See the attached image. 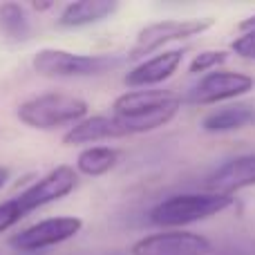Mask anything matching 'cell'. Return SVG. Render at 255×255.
<instances>
[{"instance_id":"cell-1","label":"cell","mask_w":255,"mask_h":255,"mask_svg":"<svg viewBox=\"0 0 255 255\" xmlns=\"http://www.w3.org/2000/svg\"><path fill=\"white\" fill-rule=\"evenodd\" d=\"M181 108L179 94L168 90H130L115 99L112 115L121 119L130 134L159 130L170 124Z\"/></svg>"},{"instance_id":"cell-2","label":"cell","mask_w":255,"mask_h":255,"mask_svg":"<svg viewBox=\"0 0 255 255\" xmlns=\"http://www.w3.org/2000/svg\"><path fill=\"white\" fill-rule=\"evenodd\" d=\"M235 204L233 197L217 193H179L161 199L150 211V222L161 229H179L195 222H204L229 211Z\"/></svg>"},{"instance_id":"cell-3","label":"cell","mask_w":255,"mask_h":255,"mask_svg":"<svg viewBox=\"0 0 255 255\" xmlns=\"http://www.w3.org/2000/svg\"><path fill=\"white\" fill-rule=\"evenodd\" d=\"M88 101L67 92H47L31 97L18 106V119L31 130H58L63 126H76L88 117Z\"/></svg>"},{"instance_id":"cell-4","label":"cell","mask_w":255,"mask_h":255,"mask_svg":"<svg viewBox=\"0 0 255 255\" xmlns=\"http://www.w3.org/2000/svg\"><path fill=\"white\" fill-rule=\"evenodd\" d=\"M119 65H121L119 56H110V54H76L56 47H43L31 58L34 72L40 76H47V79L101 76Z\"/></svg>"},{"instance_id":"cell-5","label":"cell","mask_w":255,"mask_h":255,"mask_svg":"<svg viewBox=\"0 0 255 255\" xmlns=\"http://www.w3.org/2000/svg\"><path fill=\"white\" fill-rule=\"evenodd\" d=\"M83 229V220L74 215H58L47 217L36 224L22 229L9 240V247H13L18 253H40L49 247L63 244L67 240L76 238Z\"/></svg>"},{"instance_id":"cell-6","label":"cell","mask_w":255,"mask_h":255,"mask_svg":"<svg viewBox=\"0 0 255 255\" xmlns=\"http://www.w3.org/2000/svg\"><path fill=\"white\" fill-rule=\"evenodd\" d=\"M215 25L213 18H193V20H159L152 25H145L136 34V40L130 49V58H141L145 54H152L157 49L166 47L177 40H186L208 31Z\"/></svg>"},{"instance_id":"cell-7","label":"cell","mask_w":255,"mask_h":255,"mask_svg":"<svg viewBox=\"0 0 255 255\" xmlns=\"http://www.w3.org/2000/svg\"><path fill=\"white\" fill-rule=\"evenodd\" d=\"M130 251L132 255H211L215 242L188 231H163L136 240Z\"/></svg>"},{"instance_id":"cell-8","label":"cell","mask_w":255,"mask_h":255,"mask_svg":"<svg viewBox=\"0 0 255 255\" xmlns=\"http://www.w3.org/2000/svg\"><path fill=\"white\" fill-rule=\"evenodd\" d=\"M79 184V172L72 166H56L54 170H49L47 175H43L38 181L25 188L18 195V204L25 211V215H29L36 208H43L52 202L67 197Z\"/></svg>"},{"instance_id":"cell-9","label":"cell","mask_w":255,"mask_h":255,"mask_svg":"<svg viewBox=\"0 0 255 255\" xmlns=\"http://www.w3.org/2000/svg\"><path fill=\"white\" fill-rule=\"evenodd\" d=\"M253 90V79L244 72H226L217 70L204 74L199 83L190 90L188 101L199 106H215L222 101H231Z\"/></svg>"},{"instance_id":"cell-10","label":"cell","mask_w":255,"mask_h":255,"mask_svg":"<svg viewBox=\"0 0 255 255\" xmlns=\"http://www.w3.org/2000/svg\"><path fill=\"white\" fill-rule=\"evenodd\" d=\"M255 186V154H240L229 161H224L220 168L208 175L206 188L208 193L229 195L233 197L235 193L244 188Z\"/></svg>"},{"instance_id":"cell-11","label":"cell","mask_w":255,"mask_h":255,"mask_svg":"<svg viewBox=\"0 0 255 255\" xmlns=\"http://www.w3.org/2000/svg\"><path fill=\"white\" fill-rule=\"evenodd\" d=\"M132 136L130 130L121 119L115 115H94L85 117L76 126L63 134V145H81V143H97V141H110V139H126Z\"/></svg>"},{"instance_id":"cell-12","label":"cell","mask_w":255,"mask_h":255,"mask_svg":"<svg viewBox=\"0 0 255 255\" xmlns=\"http://www.w3.org/2000/svg\"><path fill=\"white\" fill-rule=\"evenodd\" d=\"M181 61H184V52L181 49H168L152 58H145L143 63L134 65L126 74V85L130 88H152L163 81H168L177 70H179Z\"/></svg>"},{"instance_id":"cell-13","label":"cell","mask_w":255,"mask_h":255,"mask_svg":"<svg viewBox=\"0 0 255 255\" xmlns=\"http://www.w3.org/2000/svg\"><path fill=\"white\" fill-rule=\"evenodd\" d=\"M119 2L115 0H79V2H70L63 7L61 16H58V27L63 29H81V27H90L97 22L108 20L115 16Z\"/></svg>"},{"instance_id":"cell-14","label":"cell","mask_w":255,"mask_h":255,"mask_svg":"<svg viewBox=\"0 0 255 255\" xmlns=\"http://www.w3.org/2000/svg\"><path fill=\"white\" fill-rule=\"evenodd\" d=\"M255 119V112L247 103H235L229 108H220V110L208 112L202 119V130L211 132V134H224V132L242 130Z\"/></svg>"},{"instance_id":"cell-15","label":"cell","mask_w":255,"mask_h":255,"mask_svg":"<svg viewBox=\"0 0 255 255\" xmlns=\"http://www.w3.org/2000/svg\"><path fill=\"white\" fill-rule=\"evenodd\" d=\"M119 150L110 145H90L76 157V172L85 177H103L119 163Z\"/></svg>"},{"instance_id":"cell-16","label":"cell","mask_w":255,"mask_h":255,"mask_svg":"<svg viewBox=\"0 0 255 255\" xmlns=\"http://www.w3.org/2000/svg\"><path fill=\"white\" fill-rule=\"evenodd\" d=\"M0 34L9 43H25L31 38V20L29 13L18 2L0 4Z\"/></svg>"},{"instance_id":"cell-17","label":"cell","mask_w":255,"mask_h":255,"mask_svg":"<svg viewBox=\"0 0 255 255\" xmlns=\"http://www.w3.org/2000/svg\"><path fill=\"white\" fill-rule=\"evenodd\" d=\"M226 61H229V52L224 49H204V52L195 54V58L188 65V72L190 74H211Z\"/></svg>"},{"instance_id":"cell-18","label":"cell","mask_w":255,"mask_h":255,"mask_svg":"<svg viewBox=\"0 0 255 255\" xmlns=\"http://www.w3.org/2000/svg\"><path fill=\"white\" fill-rule=\"evenodd\" d=\"M211 255H255V240L251 238L226 240L222 244H215V251Z\"/></svg>"},{"instance_id":"cell-19","label":"cell","mask_w":255,"mask_h":255,"mask_svg":"<svg viewBox=\"0 0 255 255\" xmlns=\"http://www.w3.org/2000/svg\"><path fill=\"white\" fill-rule=\"evenodd\" d=\"M22 217H27V215H25V211L20 208V204H18L16 197L9 199V202H2L0 204V233L13 229Z\"/></svg>"},{"instance_id":"cell-20","label":"cell","mask_w":255,"mask_h":255,"mask_svg":"<svg viewBox=\"0 0 255 255\" xmlns=\"http://www.w3.org/2000/svg\"><path fill=\"white\" fill-rule=\"evenodd\" d=\"M231 52L238 54L240 58H247V61H255V27L251 29H244L238 38L231 43Z\"/></svg>"},{"instance_id":"cell-21","label":"cell","mask_w":255,"mask_h":255,"mask_svg":"<svg viewBox=\"0 0 255 255\" xmlns=\"http://www.w3.org/2000/svg\"><path fill=\"white\" fill-rule=\"evenodd\" d=\"M34 11H38V13H43V11H49V9L54 7V2H31L29 4Z\"/></svg>"},{"instance_id":"cell-22","label":"cell","mask_w":255,"mask_h":255,"mask_svg":"<svg viewBox=\"0 0 255 255\" xmlns=\"http://www.w3.org/2000/svg\"><path fill=\"white\" fill-rule=\"evenodd\" d=\"M9 177H11V172H9V168L0 166V188H4V186H7Z\"/></svg>"},{"instance_id":"cell-23","label":"cell","mask_w":255,"mask_h":255,"mask_svg":"<svg viewBox=\"0 0 255 255\" xmlns=\"http://www.w3.org/2000/svg\"><path fill=\"white\" fill-rule=\"evenodd\" d=\"M251 27H255V13H253V16H249L247 18V20H242V22H240V29H251Z\"/></svg>"},{"instance_id":"cell-24","label":"cell","mask_w":255,"mask_h":255,"mask_svg":"<svg viewBox=\"0 0 255 255\" xmlns=\"http://www.w3.org/2000/svg\"><path fill=\"white\" fill-rule=\"evenodd\" d=\"M20 255H36V253H20Z\"/></svg>"},{"instance_id":"cell-25","label":"cell","mask_w":255,"mask_h":255,"mask_svg":"<svg viewBox=\"0 0 255 255\" xmlns=\"http://www.w3.org/2000/svg\"><path fill=\"white\" fill-rule=\"evenodd\" d=\"M0 255H2V253H0Z\"/></svg>"}]
</instances>
